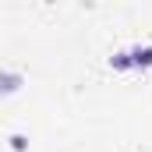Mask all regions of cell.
I'll list each match as a JSON object with an SVG mask.
<instances>
[{
  "instance_id": "6da1fadb",
  "label": "cell",
  "mask_w": 152,
  "mask_h": 152,
  "mask_svg": "<svg viewBox=\"0 0 152 152\" xmlns=\"http://www.w3.org/2000/svg\"><path fill=\"white\" fill-rule=\"evenodd\" d=\"M21 85H25V78H21V75H7V71H0V96L18 92Z\"/></svg>"
},
{
  "instance_id": "7a4b0ae2",
  "label": "cell",
  "mask_w": 152,
  "mask_h": 152,
  "mask_svg": "<svg viewBox=\"0 0 152 152\" xmlns=\"http://www.w3.org/2000/svg\"><path fill=\"white\" fill-rule=\"evenodd\" d=\"M131 67H152V46H134L131 50Z\"/></svg>"
},
{
  "instance_id": "3957f363",
  "label": "cell",
  "mask_w": 152,
  "mask_h": 152,
  "mask_svg": "<svg viewBox=\"0 0 152 152\" xmlns=\"http://www.w3.org/2000/svg\"><path fill=\"white\" fill-rule=\"evenodd\" d=\"M11 149H14V152H25V149H28V138H25V134H11Z\"/></svg>"
},
{
  "instance_id": "277c9868",
  "label": "cell",
  "mask_w": 152,
  "mask_h": 152,
  "mask_svg": "<svg viewBox=\"0 0 152 152\" xmlns=\"http://www.w3.org/2000/svg\"><path fill=\"white\" fill-rule=\"evenodd\" d=\"M113 67H120V71L131 67V53H117V57H113Z\"/></svg>"
}]
</instances>
